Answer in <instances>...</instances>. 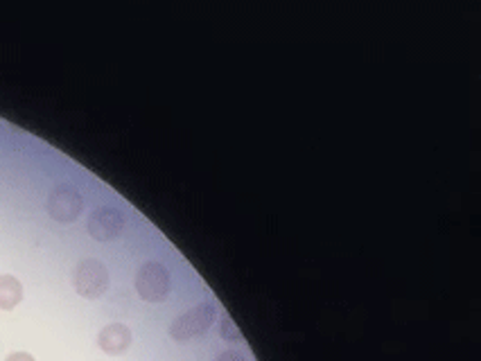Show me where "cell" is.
<instances>
[{"label": "cell", "instance_id": "obj_4", "mask_svg": "<svg viewBox=\"0 0 481 361\" xmlns=\"http://www.w3.org/2000/svg\"><path fill=\"white\" fill-rule=\"evenodd\" d=\"M82 208H84L82 197H79L78 190L68 184H59L48 197V215L53 217L54 222L62 224L75 222L79 217V212H82Z\"/></svg>", "mask_w": 481, "mask_h": 361}, {"label": "cell", "instance_id": "obj_8", "mask_svg": "<svg viewBox=\"0 0 481 361\" xmlns=\"http://www.w3.org/2000/svg\"><path fill=\"white\" fill-rule=\"evenodd\" d=\"M221 339H240V330L233 325L231 318H224V321H221Z\"/></svg>", "mask_w": 481, "mask_h": 361}, {"label": "cell", "instance_id": "obj_6", "mask_svg": "<svg viewBox=\"0 0 481 361\" xmlns=\"http://www.w3.org/2000/svg\"><path fill=\"white\" fill-rule=\"evenodd\" d=\"M97 346L106 352V355H122L129 350L131 346V330L125 323H109L97 334Z\"/></svg>", "mask_w": 481, "mask_h": 361}, {"label": "cell", "instance_id": "obj_7", "mask_svg": "<svg viewBox=\"0 0 481 361\" xmlns=\"http://www.w3.org/2000/svg\"><path fill=\"white\" fill-rule=\"evenodd\" d=\"M23 300V284L14 275H0V309H14Z\"/></svg>", "mask_w": 481, "mask_h": 361}, {"label": "cell", "instance_id": "obj_1", "mask_svg": "<svg viewBox=\"0 0 481 361\" xmlns=\"http://www.w3.org/2000/svg\"><path fill=\"white\" fill-rule=\"evenodd\" d=\"M217 316V308L212 303H199L193 309H188L186 314L177 316L170 325V337L174 341L183 343L193 337H202L203 332H208V328L212 325Z\"/></svg>", "mask_w": 481, "mask_h": 361}, {"label": "cell", "instance_id": "obj_3", "mask_svg": "<svg viewBox=\"0 0 481 361\" xmlns=\"http://www.w3.org/2000/svg\"><path fill=\"white\" fill-rule=\"evenodd\" d=\"M136 291L147 303H163L170 294V274L159 262H145L136 274Z\"/></svg>", "mask_w": 481, "mask_h": 361}, {"label": "cell", "instance_id": "obj_9", "mask_svg": "<svg viewBox=\"0 0 481 361\" xmlns=\"http://www.w3.org/2000/svg\"><path fill=\"white\" fill-rule=\"evenodd\" d=\"M215 361H246V357L242 355V352H236V350H227V352H221L220 357H217Z\"/></svg>", "mask_w": 481, "mask_h": 361}, {"label": "cell", "instance_id": "obj_2", "mask_svg": "<svg viewBox=\"0 0 481 361\" xmlns=\"http://www.w3.org/2000/svg\"><path fill=\"white\" fill-rule=\"evenodd\" d=\"M72 284L79 296L88 300H95L106 294L109 289V271L95 258H87L75 267V275H72Z\"/></svg>", "mask_w": 481, "mask_h": 361}, {"label": "cell", "instance_id": "obj_10", "mask_svg": "<svg viewBox=\"0 0 481 361\" xmlns=\"http://www.w3.org/2000/svg\"><path fill=\"white\" fill-rule=\"evenodd\" d=\"M5 361H34V357L28 352H12Z\"/></svg>", "mask_w": 481, "mask_h": 361}, {"label": "cell", "instance_id": "obj_5", "mask_svg": "<svg viewBox=\"0 0 481 361\" xmlns=\"http://www.w3.org/2000/svg\"><path fill=\"white\" fill-rule=\"evenodd\" d=\"M88 235L97 242H111L116 240L125 228V215L116 208H97L88 217Z\"/></svg>", "mask_w": 481, "mask_h": 361}]
</instances>
